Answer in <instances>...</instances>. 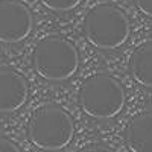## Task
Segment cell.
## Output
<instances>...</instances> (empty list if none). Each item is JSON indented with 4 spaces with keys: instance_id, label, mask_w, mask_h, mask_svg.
I'll return each mask as SVG.
<instances>
[{
    "instance_id": "obj_12",
    "label": "cell",
    "mask_w": 152,
    "mask_h": 152,
    "mask_svg": "<svg viewBox=\"0 0 152 152\" xmlns=\"http://www.w3.org/2000/svg\"><path fill=\"white\" fill-rule=\"evenodd\" d=\"M135 6L145 15L152 17V0H135Z\"/></svg>"
},
{
    "instance_id": "obj_10",
    "label": "cell",
    "mask_w": 152,
    "mask_h": 152,
    "mask_svg": "<svg viewBox=\"0 0 152 152\" xmlns=\"http://www.w3.org/2000/svg\"><path fill=\"white\" fill-rule=\"evenodd\" d=\"M78 152H114V151L104 143H90L82 146Z\"/></svg>"
},
{
    "instance_id": "obj_5",
    "label": "cell",
    "mask_w": 152,
    "mask_h": 152,
    "mask_svg": "<svg viewBox=\"0 0 152 152\" xmlns=\"http://www.w3.org/2000/svg\"><path fill=\"white\" fill-rule=\"evenodd\" d=\"M34 18L20 0H0V43L15 44L31 35Z\"/></svg>"
},
{
    "instance_id": "obj_2",
    "label": "cell",
    "mask_w": 152,
    "mask_h": 152,
    "mask_svg": "<svg viewBox=\"0 0 152 152\" xmlns=\"http://www.w3.org/2000/svg\"><path fill=\"white\" fill-rule=\"evenodd\" d=\"M125 90L122 84L107 73H94L84 79L78 102L82 111L94 119H113L125 107Z\"/></svg>"
},
{
    "instance_id": "obj_4",
    "label": "cell",
    "mask_w": 152,
    "mask_h": 152,
    "mask_svg": "<svg viewBox=\"0 0 152 152\" xmlns=\"http://www.w3.org/2000/svg\"><path fill=\"white\" fill-rule=\"evenodd\" d=\"M131 32L129 20L117 6L96 5L84 18V34L94 47L113 50L123 46Z\"/></svg>"
},
{
    "instance_id": "obj_3",
    "label": "cell",
    "mask_w": 152,
    "mask_h": 152,
    "mask_svg": "<svg viewBox=\"0 0 152 152\" xmlns=\"http://www.w3.org/2000/svg\"><path fill=\"white\" fill-rule=\"evenodd\" d=\"M75 125L70 114L58 105L37 108L28 122L29 140L43 151H59L73 138Z\"/></svg>"
},
{
    "instance_id": "obj_7",
    "label": "cell",
    "mask_w": 152,
    "mask_h": 152,
    "mask_svg": "<svg viewBox=\"0 0 152 152\" xmlns=\"http://www.w3.org/2000/svg\"><path fill=\"white\" fill-rule=\"evenodd\" d=\"M123 140L131 152H152V111L135 114L125 126Z\"/></svg>"
},
{
    "instance_id": "obj_1",
    "label": "cell",
    "mask_w": 152,
    "mask_h": 152,
    "mask_svg": "<svg viewBox=\"0 0 152 152\" xmlns=\"http://www.w3.org/2000/svg\"><path fill=\"white\" fill-rule=\"evenodd\" d=\"M35 72L41 78L61 82L79 69V53L76 46L61 35H47L37 43L32 55Z\"/></svg>"
},
{
    "instance_id": "obj_9",
    "label": "cell",
    "mask_w": 152,
    "mask_h": 152,
    "mask_svg": "<svg viewBox=\"0 0 152 152\" xmlns=\"http://www.w3.org/2000/svg\"><path fill=\"white\" fill-rule=\"evenodd\" d=\"M40 2L50 11L55 12H67L75 9L81 3V0H40Z\"/></svg>"
},
{
    "instance_id": "obj_8",
    "label": "cell",
    "mask_w": 152,
    "mask_h": 152,
    "mask_svg": "<svg viewBox=\"0 0 152 152\" xmlns=\"http://www.w3.org/2000/svg\"><path fill=\"white\" fill-rule=\"evenodd\" d=\"M129 70L135 82L152 88V41L138 46L132 52Z\"/></svg>"
},
{
    "instance_id": "obj_6",
    "label": "cell",
    "mask_w": 152,
    "mask_h": 152,
    "mask_svg": "<svg viewBox=\"0 0 152 152\" xmlns=\"http://www.w3.org/2000/svg\"><path fill=\"white\" fill-rule=\"evenodd\" d=\"M29 85L24 76L11 67H0V113H12L28 100Z\"/></svg>"
},
{
    "instance_id": "obj_11",
    "label": "cell",
    "mask_w": 152,
    "mask_h": 152,
    "mask_svg": "<svg viewBox=\"0 0 152 152\" xmlns=\"http://www.w3.org/2000/svg\"><path fill=\"white\" fill-rule=\"evenodd\" d=\"M0 152H21V149L6 137H0Z\"/></svg>"
}]
</instances>
